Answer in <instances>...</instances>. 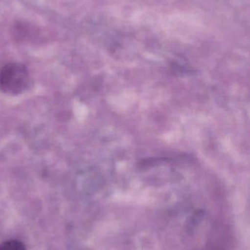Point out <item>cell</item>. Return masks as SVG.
<instances>
[{
    "label": "cell",
    "mask_w": 250,
    "mask_h": 250,
    "mask_svg": "<svg viewBox=\"0 0 250 250\" xmlns=\"http://www.w3.org/2000/svg\"><path fill=\"white\" fill-rule=\"evenodd\" d=\"M30 76L26 66L8 63L0 69V91L10 95H19L27 89Z\"/></svg>",
    "instance_id": "cell-1"
},
{
    "label": "cell",
    "mask_w": 250,
    "mask_h": 250,
    "mask_svg": "<svg viewBox=\"0 0 250 250\" xmlns=\"http://www.w3.org/2000/svg\"><path fill=\"white\" fill-rule=\"evenodd\" d=\"M0 250H26V248L19 241L9 240L0 244Z\"/></svg>",
    "instance_id": "cell-2"
}]
</instances>
